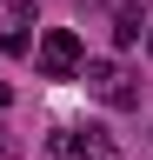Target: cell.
Segmentation results:
<instances>
[{
  "mask_svg": "<svg viewBox=\"0 0 153 160\" xmlns=\"http://www.w3.org/2000/svg\"><path fill=\"white\" fill-rule=\"evenodd\" d=\"M73 80H87V87L107 100V107H140V87H133V80L113 67V60H80V73H73Z\"/></svg>",
  "mask_w": 153,
  "mask_h": 160,
  "instance_id": "7a4b0ae2",
  "label": "cell"
},
{
  "mask_svg": "<svg viewBox=\"0 0 153 160\" xmlns=\"http://www.w3.org/2000/svg\"><path fill=\"white\" fill-rule=\"evenodd\" d=\"M146 53H153V33H146Z\"/></svg>",
  "mask_w": 153,
  "mask_h": 160,
  "instance_id": "8992f818",
  "label": "cell"
},
{
  "mask_svg": "<svg viewBox=\"0 0 153 160\" xmlns=\"http://www.w3.org/2000/svg\"><path fill=\"white\" fill-rule=\"evenodd\" d=\"M140 27H146V13H140V7H120V13H113V47H133Z\"/></svg>",
  "mask_w": 153,
  "mask_h": 160,
  "instance_id": "3957f363",
  "label": "cell"
},
{
  "mask_svg": "<svg viewBox=\"0 0 153 160\" xmlns=\"http://www.w3.org/2000/svg\"><path fill=\"white\" fill-rule=\"evenodd\" d=\"M7 107H13V87H7V80H0V113H7Z\"/></svg>",
  "mask_w": 153,
  "mask_h": 160,
  "instance_id": "5b68a950",
  "label": "cell"
},
{
  "mask_svg": "<svg viewBox=\"0 0 153 160\" xmlns=\"http://www.w3.org/2000/svg\"><path fill=\"white\" fill-rule=\"evenodd\" d=\"M0 53H7V60H27L33 53V27H7V33H0Z\"/></svg>",
  "mask_w": 153,
  "mask_h": 160,
  "instance_id": "277c9868",
  "label": "cell"
},
{
  "mask_svg": "<svg viewBox=\"0 0 153 160\" xmlns=\"http://www.w3.org/2000/svg\"><path fill=\"white\" fill-rule=\"evenodd\" d=\"M73 73H80V33L47 27L40 33V80H73Z\"/></svg>",
  "mask_w": 153,
  "mask_h": 160,
  "instance_id": "6da1fadb",
  "label": "cell"
}]
</instances>
